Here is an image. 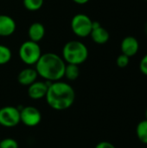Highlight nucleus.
<instances>
[{"mask_svg":"<svg viewBox=\"0 0 147 148\" xmlns=\"http://www.w3.org/2000/svg\"><path fill=\"white\" fill-rule=\"evenodd\" d=\"M45 99L52 109L56 111L67 110L75 102V92L68 83L57 81L50 82Z\"/></svg>","mask_w":147,"mask_h":148,"instance_id":"nucleus-1","label":"nucleus"},{"mask_svg":"<svg viewBox=\"0 0 147 148\" xmlns=\"http://www.w3.org/2000/svg\"><path fill=\"white\" fill-rule=\"evenodd\" d=\"M66 62L63 58L55 53L42 54L36 64V70L39 76L45 81L54 82L64 76Z\"/></svg>","mask_w":147,"mask_h":148,"instance_id":"nucleus-2","label":"nucleus"},{"mask_svg":"<svg viewBox=\"0 0 147 148\" xmlns=\"http://www.w3.org/2000/svg\"><path fill=\"white\" fill-rule=\"evenodd\" d=\"M88 56L87 46L76 40L68 42L62 49V58L66 63L80 65L86 62Z\"/></svg>","mask_w":147,"mask_h":148,"instance_id":"nucleus-3","label":"nucleus"},{"mask_svg":"<svg viewBox=\"0 0 147 148\" xmlns=\"http://www.w3.org/2000/svg\"><path fill=\"white\" fill-rule=\"evenodd\" d=\"M19 57L26 65H36L42 56V50L38 42L33 41H25L19 48Z\"/></svg>","mask_w":147,"mask_h":148,"instance_id":"nucleus-4","label":"nucleus"},{"mask_svg":"<svg viewBox=\"0 0 147 148\" xmlns=\"http://www.w3.org/2000/svg\"><path fill=\"white\" fill-rule=\"evenodd\" d=\"M93 21L91 18L82 13L74 16L71 21L72 31L79 37H87L90 36L92 31Z\"/></svg>","mask_w":147,"mask_h":148,"instance_id":"nucleus-5","label":"nucleus"},{"mask_svg":"<svg viewBox=\"0 0 147 148\" xmlns=\"http://www.w3.org/2000/svg\"><path fill=\"white\" fill-rule=\"evenodd\" d=\"M20 123V110L13 106H5L0 108V126L14 127Z\"/></svg>","mask_w":147,"mask_h":148,"instance_id":"nucleus-6","label":"nucleus"},{"mask_svg":"<svg viewBox=\"0 0 147 148\" xmlns=\"http://www.w3.org/2000/svg\"><path fill=\"white\" fill-rule=\"evenodd\" d=\"M42 121V114L38 108L33 106L22 107L20 109V122L23 125L33 127Z\"/></svg>","mask_w":147,"mask_h":148,"instance_id":"nucleus-7","label":"nucleus"},{"mask_svg":"<svg viewBox=\"0 0 147 148\" xmlns=\"http://www.w3.org/2000/svg\"><path fill=\"white\" fill-rule=\"evenodd\" d=\"M50 84V82H40L36 81L28 87V95L33 100H40L45 98L48 88Z\"/></svg>","mask_w":147,"mask_h":148,"instance_id":"nucleus-8","label":"nucleus"},{"mask_svg":"<svg viewBox=\"0 0 147 148\" xmlns=\"http://www.w3.org/2000/svg\"><path fill=\"white\" fill-rule=\"evenodd\" d=\"M120 49L122 54L127 56L128 57H132L138 53L139 49V44L135 37L126 36L122 40L120 44Z\"/></svg>","mask_w":147,"mask_h":148,"instance_id":"nucleus-9","label":"nucleus"},{"mask_svg":"<svg viewBox=\"0 0 147 148\" xmlns=\"http://www.w3.org/2000/svg\"><path fill=\"white\" fill-rule=\"evenodd\" d=\"M16 29L15 20L7 15H0V36H10Z\"/></svg>","mask_w":147,"mask_h":148,"instance_id":"nucleus-10","label":"nucleus"},{"mask_svg":"<svg viewBox=\"0 0 147 148\" xmlns=\"http://www.w3.org/2000/svg\"><path fill=\"white\" fill-rule=\"evenodd\" d=\"M38 74L36 69L32 68H26L21 70L17 75L18 82L23 86H29L33 82H35L37 79Z\"/></svg>","mask_w":147,"mask_h":148,"instance_id":"nucleus-11","label":"nucleus"},{"mask_svg":"<svg viewBox=\"0 0 147 148\" xmlns=\"http://www.w3.org/2000/svg\"><path fill=\"white\" fill-rule=\"evenodd\" d=\"M28 35H29L30 41H33L36 42H40L45 36L44 25L38 22L33 23L28 29Z\"/></svg>","mask_w":147,"mask_h":148,"instance_id":"nucleus-12","label":"nucleus"},{"mask_svg":"<svg viewBox=\"0 0 147 148\" xmlns=\"http://www.w3.org/2000/svg\"><path fill=\"white\" fill-rule=\"evenodd\" d=\"M93 41L97 44H105L109 40V33L108 31L103 28L101 25L96 28L92 29L91 34H90Z\"/></svg>","mask_w":147,"mask_h":148,"instance_id":"nucleus-13","label":"nucleus"},{"mask_svg":"<svg viewBox=\"0 0 147 148\" xmlns=\"http://www.w3.org/2000/svg\"><path fill=\"white\" fill-rule=\"evenodd\" d=\"M80 75V69L79 65L75 64H69L66 63L65 70H64V76L69 81H75Z\"/></svg>","mask_w":147,"mask_h":148,"instance_id":"nucleus-14","label":"nucleus"},{"mask_svg":"<svg viewBox=\"0 0 147 148\" xmlns=\"http://www.w3.org/2000/svg\"><path fill=\"white\" fill-rule=\"evenodd\" d=\"M136 134L140 142L147 145V120L141 121L137 125Z\"/></svg>","mask_w":147,"mask_h":148,"instance_id":"nucleus-15","label":"nucleus"},{"mask_svg":"<svg viewBox=\"0 0 147 148\" xmlns=\"http://www.w3.org/2000/svg\"><path fill=\"white\" fill-rule=\"evenodd\" d=\"M12 54L9 47L0 44V65L7 64L11 59Z\"/></svg>","mask_w":147,"mask_h":148,"instance_id":"nucleus-16","label":"nucleus"},{"mask_svg":"<svg viewBox=\"0 0 147 148\" xmlns=\"http://www.w3.org/2000/svg\"><path fill=\"white\" fill-rule=\"evenodd\" d=\"M44 0H23V6L26 10L30 11H36L43 5Z\"/></svg>","mask_w":147,"mask_h":148,"instance_id":"nucleus-17","label":"nucleus"},{"mask_svg":"<svg viewBox=\"0 0 147 148\" xmlns=\"http://www.w3.org/2000/svg\"><path fill=\"white\" fill-rule=\"evenodd\" d=\"M0 148H18V143L12 138H5L0 140Z\"/></svg>","mask_w":147,"mask_h":148,"instance_id":"nucleus-18","label":"nucleus"},{"mask_svg":"<svg viewBox=\"0 0 147 148\" xmlns=\"http://www.w3.org/2000/svg\"><path fill=\"white\" fill-rule=\"evenodd\" d=\"M129 61H130V57H128L127 56H126L124 54H121L117 57L116 63H117L118 67H120V68H126L129 64Z\"/></svg>","mask_w":147,"mask_h":148,"instance_id":"nucleus-19","label":"nucleus"},{"mask_svg":"<svg viewBox=\"0 0 147 148\" xmlns=\"http://www.w3.org/2000/svg\"><path fill=\"white\" fill-rule=\"evenodd\" d=\"M139 69L140 71L144 74L147 75V54L141 59L140 61V63H139Z\"/></svg>","mask_w":147,"mask_h":148,"instance_id":"nucleus-20","label":"nucleus"},{"mask_svg":"<svg viewBox=\"0 0 147 148\" xmlns=\"http://www.w3.org/2000/svg\"><path fill=\"white\" fill-rule=\"evenodd\" d=\"M95 148H116L114 147V145H113L112 143L108 142V141H101L99 142Z\"/></svg>","mask_w":147,"mask_h":148,"instance_id":"nucleus-21","label":"nucleus"},{"mask_svg":"<svg viewBox=\"0 0 147 148\" xmlns=\"http://www.w3.org/2000/svg\"><path fill=\"white\" fill-rule=\"evenodd\" d=\"M75 3H78V4H85L87 3L89 0H73Z\"/></svg>","mask_w":147,"mask_h":148,"instance_id":"nucleus-22","label":"nucleus"},{"mask_svg":"<svg viewBox=\"0 0 147 148\" xmlns=\"http://www.w3.org/2000/svg\"><path fill=\"white\" fill-rule=\"evenodd\" d=\"M146 120H147V109H146Z\"/></svg>","mask_w":147,"mask_h":148,"instance_id":"nucleus-23","label":"nucleus"},{"mask_svg":"<svg viewBox=\"0 0 147 148\" xmlns=\"http://www.w3.org/2000/svg\"><path fill=\"white\" fill-rule=\"evenodd\" d=\"M146 34H147V23H146Z\"/></svg>","mask_w":147,"mask_h":148,"instance_id":"nucleus-24","label":"nucleus"},{"mask_svg":"<svg viewBox=\"0 0 147 148\" xmlns=\"http://www.w3.org/2000/svg\"><path fill=\"white\" fill-rule=\"evenodd\" d=\"M146 1H147V0H146Z\"/></svg>","mask_w":147,"mask_h":148,"instance_id":"nucleus-25","label":"nucleus"}]
</instances>
